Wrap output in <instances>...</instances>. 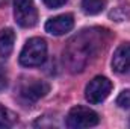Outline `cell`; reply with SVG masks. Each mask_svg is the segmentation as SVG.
<instances>
[{
  "label": "cell",
  "instance_id": "1",
  "mask_svg": "<svg viewBox=\"0 0 130 129\" xmlns=\"http://www.w3.org/2000/svg\"><path fill=\"white\" fill-rule=\"evenodd\" d=\"M47 58V43L42 38H30L26 41L20 53V64L23 67H39Z\"/></svg>",
  "mask_w": 130,
  "mask_h": 129
},
{
  "label": "cell",
  "instance_id": "2",
  "mask_svg": "<svg viewBox=\"0 0 130 129\" xmlns=\"http://www.w3.org/2000/svg\"><path fill=\"white\" fill-rule=\"evenodd\" d=\"M98 122H100L98 114L86 106H74L70 109L67 115V126L73 129L92 128L97 126Z\"/></svg>",
  "mask_w": 130,
  "mask_h": 129
},
{
  "label": "cell",
  "instance_id": "3",
  "mask_svg": "<svg viewBox=\"0 0 130 129\" xmlns=\"http://www.w3.org/2000/svg\"><path fill=\"white\" fill-rule=\"evenodd\" d=\"M112 91V82L104 76H95L85 88V97L89 103L97 105L106 100Z\"/></svg>",
  "mask_w": 130,
  "mask_h": 129
},
{
  "label": "cell",
  "instance_id": "4",
  "mask_svg": "<svg viewBox=\"0 0 130 129\" xmlns=\"http://www.w3.org/2000/svg\"><path fill=\"white\" fill-rule=\"evenodd\" d=\"M15 21L21 28H33L38 21V12L33 0H14Z\"/></svg>",
  "mask_w": 130,
  "mask_h": 129
},
{
  "label": "cell",
  "instance_id": "5",
  "mask_svg": "<svg viewBox=\"0 0 130 129\" xmlns=\"http://www.w3.org/2000/svg\"><path fill=\"white\" fill-rule=\"evenodd\" d=\"M73 28H74V17L71 14H62V15L52 17L45 23V32L56 35V36L70 32Z\"/></svg>",
  "mask_w": 130,
  "mask_h": 129
},
{
  "label": "cell",
  "instance_id": "6",
  "mask_svg": "<svg viewBox=\"0 0 130 129\" xmlns=\"http://www.w3.org/2000/svg\"><path fill=\"white\" fill-rule=\"evenodd\" d=\"M50 91V85L44 81H36L33 79L32 82H27L26 85L21 87L20 90V96L24 99L26 102H36L41 97H44Z\"/></svg>",
  "mask_w": 130,
  "mask_h": 129
},
{
  "label": "cell",
  "instance_id": "7",
  "mask_svg": "<svg viewBox=\"0 0 130 129\" xmlns=\"http://www.w3.org/2000/svg\"><path fill=\"white\" fill-rule=\"evenodd\" d=\"M112 68L121 74L130 73V43L121 44L115 50L112 56Z\"/></svg>",
  "mask_w": 130,
  "mask_h": 129
},
{
  "label": "cell",
  "instance_id": "8",
  "mask_svg": "<svg viewBox=\"0 0 130 129\" xmlns=\"http://www.w3.org/2000/svg\"><path fill=\"white\" fill-rule=\"evenodd\" d=\"M15 43V32L11 28H6L0 32V56L8 58L14 50Z\"/></svg>",
  "mask_w": 130,
  "mask_h": 129
},
{
  "label": "cell",
  "instance_id": "9",
  "mask_svg": "<svg viewBox=\"0 0 130 129\" xmlns=\"http://www.w3.org/2000/svg\"><path fill=\"white\" fill-rule=\"evenodd\" d=\"M106 8V0H82V11L88 15H97Z\"/></svg>",
  "mask_w": 130,
  "mask_h": 129
},
{
  "label": "cell",
  "instance_id": "10",
  "mask_svg": "<svg viewBox=\"0 0 130 129\" xmlns=\"http://www.w3.org/2000/svg\"><path fill=\"white\" fill-rule=\"evenodd\" d=\"M15 122H17V115L14 112H11L8 108L0 105V129L11 128L15 125Z\"/></svg>",
  "mask_w": 130,
  "mask_h": 129
},
{
  "label": "cell",
  "instance_id": "11",
  "mask_svg": "<svg viewBox=\"0 0 130 129\" xmlns=\"http://www.w3.org/2000/svg\"><path fill=\"white\" fill-rule=\"evenodd\" d=\"M109 17H110L112 20H115V21H124V20L130 18V8L118 6L117 9H113V11L109 14Z\"/></svg>",
  "mask_w": 130,
  "mask_h": 129
},
{
  "label": "cell",
  "instance_id": "12",
  "mask_svg": "<svg viewBox=\"0 0 130 129\" xmlns=\"http://www.w3.org/2000/svg\"><path fill=\"white\" fill-rule=\"evenodd\" d=\"M117 105L123 109H130V90H124L117 97Z\"/></svg>",
  "mask_w": 130,
  "mask_h": 129
},
{
  "label": "cell",
  "instance_id": "13",
  "mask_svg": "<svg viewBox=\"0 0 130 129\" xmlns=\"http://www.w3.org/2000/svg\"><path fill=\"white\" fill-rule=\"evenodd\" d=\"M44 5L50 9H56V8H61L62 5H65L68 0H42Z\"/></svg>",
  "mask_w": 130,
  "mask_h": 129
},
{
  "label": "cell",
  "instance_id": "14",
  "mask_svg": "<svg viewBox=\"0 0 130 129\" xmlns=\"http://www.w3.org/2000/svg\"><path fill=\"white\" fill-rule=\"evenodd\" d=\"M6 87H8V74L6 70L0 65V91H3Z\"/></svg>",
  "mask_w": 130,
  "mask_h": 129
},
{
  "label": "cell",
  "instance_id": "15",
  "mask_svg": "<svg viewBox=\"0 0 130 129\" xmlns=\"http://www.w3.org/2000/svg\"><path fill=\"white\" fill-rule=\"evenodd\" d=\"M5 3H6V0H0V6H3Z\"/></svg>",
  "mask_w": 130,
  "mask_h": 129
}]
</instances>
